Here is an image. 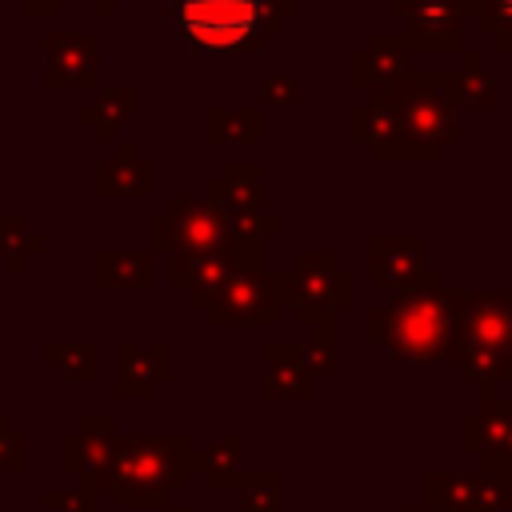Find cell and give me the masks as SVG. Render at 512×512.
<instances>
[{
	"mask_svg": "<svg viewBox=\"0 0 512 512\" xmlns=\"http://www.w3.org/2000/svg\"><path fill=\"white\" fill-rule=\"evenodd\" d=\"M116 4H120V0H96V12H100V16H112Z\"/></svg>",
	"mask_w": 512,
	"mask_h": 512,
	"instance_id": "obj_36",
	"label": "cell"
},
{
	"mask_svg": "<svg viewBox=\"0 0 512 512\" xmlns=\"http://www.w3.org/2000/svg\"><path fill=\"white\" fill-rule=\"evenodd\" d=\"M264 120H260V108H224V104H212L204 112V136L216 140V144H260V132Z\"/></svg>",
	"mask_w": 512,
	"mask_h": 512,
	"instance_id": "obj_24",
	"label": "cell"
},
{
	"mask_svg": "<svg viewBox=\"0 0 512 512\" xmlns=\"http://www.w3.org/2000/svg\"><path fill=\"white\" fill-rule=\"evenodd\" d=\"M244 268H260V240H252V236L240 232V240L232 248L172 260V288H180L188 296V304L204 312L220 296V288L236 272H244Z\"/></svg>",
	"mask_w": 512,
	"mask_h": 512,
	"instance_id": "obj_10",
	"label": "cell"
},
{
	"mask_svg": "<svg viewBox=\"0 0 512 512\" xmlns=\"http://www.w3.org/2000/svg\"><path fill=\"white\" fill-rule=\"evenodd\" d=\"M236 240L240 232L208 200H172L168 212L152 220V248L168 252L172 260L220 252V248H232Z\"/></svg>",
	"mask_w": 512,
	"mask_h": 512,
	"instance_id": "obj_6",
	"label": "cell"
},
{
	"mask_svg": "<svg viewBox=\"0 0 512 512\" xmlns=\"http://www.w3.org/2000/svg\"><path fill=\"white\" fill-rule=\"evenodd\" d=\"M436 268H428L424 236H372V284L384 292H412Z\"/></svg>",
	"mask_w": 512,
	"mask_h": 512,
	"instance_id": "obj_14",
	"label": "cell"
},
{
	"mask_svg": "<svg viewBox=\"0 0 512 512\" xmlns=\"http://www.w3.org/2000/svg\"><path fill=\"white\" fill-rule=\"evenodd\" d=\"M424 508L436 512H508L512 480L472 468H436L424 476Z\"/></svg>",
	"mask_w": 512,
	"mask_h": 512,
	"instance_id": "obj_8",
	"label": "cell"
},
{
	"mask_svg": "<svg viewBox=\"0 0 512 512\" xmlns=\"http://www.w3.org/2000/svg\"><path fill=\"white\" fill-rule=\"evenodd\" d=\"M152 280L156 268L148 252H100L96 260V284L108 292H144Z\"/></svg>",
	"mask_w": 512,
	"mask_h": 512,
	"instance_id": "obj_21",
	"label": "cell"
},
{
	"mask_svg": "<svg viewBox=\"0 0 512 512\" xmlns=\"http://www.w3.org/2000/svg\"><path fill=\"white\" fill-rule=\"evenodd\" d=\"M460 448L480 472L512 480V392H480V408L460 420Z\"/></svg>",
	"mask_w": 512,
	"mask_h": 512,
	"instance_id": "obj_9",
	"label": "cell"
},
{
	"mask_svg": "<svg viewBox=\"0 0 512 512\" xmlns=\"http://www.w3.org/2000/svg\"><path fill=\"white\" fill-rule=\"evenodd\" d=\"M40 356H44V364H52L72 384H80V380L88 384L100 376V348L92 340H48L40 348Z\"/></svg>",
	"mask_w": 512,
	"mask_h": 512,
	"instance_id": "obj_25",
	"label": "cell"
},
{
	"mask_svg": "<svg viewBox=\"0 0 512 512\" xmlns=\"http://www.w3.org/2000/svg\"><path fill=\"white\" fill-rule=\"evenodd\" d=\"M300 360H304V368H308L316 380L328 376V372L336 368V340H332V328L312 332V336L300 344Z\"/></svg>",
	"mask_w": 512,
	"mask_h": 512,
	"instance_id": "obj_32",
	"label": "cell"
},
{
	"mask_svg": "<svg viewBox=\"0 0 512 512\" xmlns=\"http://www.w3.org/2000/svg\"><path fill=\"white\" fill-rule=\"evenodd\" d=\"M236 496L240 512H280V472H244Z\"/></svg>",
	"mask_w": 512,
	"mask_h": 512,
	"instance_id": "obj_29",
	"label": "cell"
},
{
	"mask_svg": "<svg viewBox=\"0 0 512 512\" xmlns=\"http://www.w3.org/2000/svg\"><path fill=\"white\" fill-rule=\"evenodd\" d=\"M204 200L224 220H248L260 212V168L252 160H232L220 176L208 180Z\"/></svg>",
	"mask_w": 512,
	"mask_h": 512,
	"instance_id": "obj_18",
	"label": "cell"
},
{
	"mask_svg": "<svg viewBox=\"0 0 512 512\" xmlns=\"http://www.w3.org/2000/svg\"><path fill=\"white\" fill-rule=\"evenodd\" d=\"M272 288L280 304H320V308H348L356 300V276L340 268L328 252H304L288 272H272Z\"/></svg>",
	"mask_w": 512,
	"mask_h": 512,
	"instance_id": "obj_7",
	"label": "cell"
},
{
	"mask_svg": "<svg viewBox=\"0 0 512 512\" xmlns=\"http://www.w3.org/2000/svg\"><path fill=\"white\" fill-rule=\"evenodd\" d=\"M352 136L360 144H368L372 152H380L384 144H392L400 136V120H396L388 92H368V100L352 108Z\"/></svg>",
	"mask_w": 512,
	"mask_h": 512,
	"instance_id": "obj_23",
	"label": "cell"
},
{
	"mask_svg": "<svg viewBox=\"0 0 512 512\" xmlns=\"http://www.w3.org/2000/svg\"><path fill=\"white\" fill-rule=\"evenodd\" d=\"M196 472H204V480L212 488H228L236 492L244 468V436H216L196 452Z\"/></svg>",
	"mask_w": 512,
	"mask_h": 512,
	"instance_id": "obj_22",
	"label": "cell"
},
{
	"mask_svg": "<svg viewBox=\"0 0 512 512\" xmlns=\"http://www.w3.org/2000/svg\"><path fill=\"white\" fill-rule=\"evenodd\" d=\"M500 384H512V356H508V368H504V380Z\"/></svg>",
	"mask_w": 512,
	"mask_h": 512,
	"instance_id": "obj_37",
	"label": "cell"
},
{
	"mask_svg": "<svg viewBox=\"0 0 512 512\" xmlns=\"http://www.w3.org/2000/svg\"><path fill=\"white\" fill-rule=\"evenodd\" d=\"M196 476V452L188 436H120L104 480V492L120 508H172Z\"/></svg>",
	"mask_w": 512,
	"mask_h": 512,
	"instance_id": "obj_2",
	"label": "cell"
},
{
	"mask_svg": "<svg viewBox=\"0 0 512 512\" xmlns=\"http://www.w3.org/2000/svg\"><path fill=\"white\" fill-rule=\"evenodd\" d=\"M392 108L400 120V132L432 152H444L448 144L460 140V120H456V80L452 72H404L392 88Z\"/></svg>",
	"mask_w": 512,
	"mask_h": 512,
	"instance_id": "obj_5",
	"label": "cell"
},
{
	"mask_svg": "<svg viewBox=\"0 0 512 512\" xmlns=\"http://www.w3.org/2000/svg\"><path fill=\"white\" fill-rule=\"evenodd\" d=\"M132 108H136V92L132 88H108V92L96 96V104L80 108L76 116H80V124H92L96 128V140L100 144H108L116 136V128L128 124Z\"/></svg>",
	"mask_w": 512,
	"mask_h": 512,
	"instance_id": "obj_26",
	"label": "cell"
},
{
	"mask_svg": "<svg viewBox=\"0 0 512 512\" xmlns=\"http://www.w3.org/2000/svg\"><path fill=\"white\" fill-rule=\"evenodd\" d=\"M464 16H476L480 32L492 36L500 52H512V0H464Z\"/></svg>",
	"mask_w": 512,
	"mask_h": 512,
	"instance_id": "obj_28",
	"label": "cell"
},
{
	"mask_svg": "<svg viewBox=\"0 0 512 512\" xmlns=\"http://www.w3.org/2000/svg\"><path fill=\"white\" fill-rule=\"evenodd\" d=\"M452 332H456V288H444V272H432L420 288L396 292L388 304L372 312L368 336L392 360L408 364H452Z\"/></svg>",
	"mask_w": 512,
	"mask_h": 512,
	"instance_id": "obj_1",
	"label": "cell"
},
{
	"mask_svg": "<svg viewBox=\"0 0 512 512\" xmlns=\"http://www.w3.org/2000/svg\"><path fill=\"white\" fill-rule=\"evenodd\" d=\"M24 468H28V440L12 432L8 420L0 416V472H24Z\"/></svg>",
	"mask_w": 512,
	"mask_h": 512,
	"instance_id": "obj_33",
	"label": "cell"
},
{
	"mask_svg": "<svg viewBox=\"0 0 512 512\" xmlns=\"http://www.w3.org/2000/svg\"><path fill=\"white\" fill-rule=\"evenodd\" d=\"M392 512H428V508H408V504H400V508H392Z\"/></svg>",
	"mask_w": 512,
	"mask_h": 512,
	"instance_id": "obj_38",
	"label": "cell"
},
{
	"mask_svg": "<svg viewBox=\"0 0 512 512\" xmlns=\"http://www.w3.org/2000/svg\"><path fill=\"white\" fill-rule=\"evenodd\" d=\"M116 440L120 428L112 416H84L64 440H60V468L72 472L76 480L92 484L96 492H104L112 456H116Z\"/></svg>",
	"mask_w": 512,
	"mask_h": 512,
	"instance_id": "obj_13",
	"label": "cell"
},
{
	"mask_svg": "<svg viewBox=\"0 0 512 512\" xmlns=\"http://www.w3.org/2000/svg\"><path fill=\"white\" fill-rule=\"evenodd\" d=\"M152 188H156V168L140 160L132 144H116L112 156L100 160L96 168V192L104 200H140L152 196Z\"/></svg>",
	"mask_w": 512,
	"mask_h": 512,
	"instance_id": "obj_19",
	"label": "cell"
},
{
	"mask_svg": "<svg viewBox=\"0 0 512 512\" xmlns=\"http://www.w3.org/2000/svg\"><path fill=\"white\" fill-rule=\"evenodd\" d=\"M296 0H172V32L196 52L260 48Z\"/></svg>",
	"mask_w": 512,
	"mask_h": 512,
	"instance_id": "obj_3",
	"label": "cell"
},
{
	"mask_svg": "<svg viewBox=\"0 0 512 512\" xmlns=\"http://www.w3.org/2000/svg\"><path fill=\"white\" fill-rule=\"evenodd\" d=\"M44 56H48V68H44V88H96V76H100V48H96V36L88 32H52L44 36Z\"/></svg>",
	"mask_w": 512,
	"mask_h": 512,
	"instance_id": "obj_15",
	"label": "cell"
},
{
	"mask_svg": "<svg viewBox=\"0 0 512 512\" xmlns=\"http://www.w3.org/2000/svg\"><path fill=\"white\" fill-rule=\"evenodd\" d=\"M408 72V48L400 36H372L352 60V84L360 92H388Z\"/></svg>",
	"mask_w": 512,
	"mask_h": 512,
	"instance_id": "obj_20",
	"label": "cell"
},
{
	"mask_svg": "<svg viewBox=\"0 0 512 512\" xmlns=\"http://www.w3.org/2000/svg\"><path fill=\"white\" fill-rule=\"evenodd\" d=\"M28 16H56L60 12V0H20Z\"/></svg>",
	"mask_w": 512,
	"mask_h": 512,
	"instance_id": "obj_35",
	"label": "cell"
},
{
	"mask_svg": "<svg viewBox=\"0 0 512 512\" xmlns=\"http://www.w3.org/2000/svg\"><path fill=\"white\" fill-rule=\"evenodd\" d=\"M44 240L36 232H28V224L20 216H0V256H4V268H24L32 252H40Z\"/></svg>",
	"mask_w": 512,
	"mask_h": 512,
	"instance_id": "obj_30",
	"label": "cell"
},
{
	"mask_svg": "<svg viewBox=\"0 0 512 512\" xmlns=\"http://www.w3.org/2000/svg\"><path fill=\"white\" fill-rule=\"evenodd\" d=\"M168 512H196V508H184V504H180V508H168Z\"/></svg>",
	"mask_w": 512,
	"mask_h": 512,
	"instance_id": "obj_39",
	"label": "cell"
},
{
	"mask_svg": "<svg viewBox=\"0 0 512 512\" xmlns=\"http://www.w3.org/2000/svg\"><path fill=\"white\" fill-rule=\"evenodd\" d=\"M260 100L272 104V108H292V104L300 100V80L288 76V72H272V76H264Z\"/></svg>",
	"mask_w": 512,
	"mask_h": 512,
	"instance_id": "obj_34",
	"label": "cell"
},
{
	"mask_svg": "<svg viewBox=\"0 0 512 512\" xmlns=\"http://www.w3.org/2000/svg\"><path fill=\"white\" fill-rule=\"evenodd\" d=\"M116 364H120V376H116V396L120 400H144L152 396L168 372H172V356H168V344H128L120 340L116 344Z\"/></svg>",
	"mask_w": 512,
	"mask_h": 512,
	"instance_id": "obj_16",
	"label": "cell"
},
{
	"mask_svg": "<svg viewBox=\"0 0 512 512\" xmlns=\"http://www.w3.org/2000/svg\"><path fill=\"white\" fill-rule=\"evenodd\" d=\"M40 504L48 512H100V496L84 480H76L72 488H44L40 492Z\"/></svg>",
	"mask_w": 512,
	"mask_h": 512,
	"instance_id": "obj_31",
	"label": "cell"
},
{
	"mask_svg": "<svg viewBox=\"0 0 512 512\" xmlns=\"http://www.w3.org/2000/svg\"><path fill=\"white\" fill-rule=\"evenodd\" d=\"M392 16H404L408 52H460L464 0H388Z\"/></svg>",
	"mask_w": 512,
	"mask_h": 512,
	"instance_id": "obj_11",
	"label": "cell"
},
{
	"mask_svg": "<svg viewBox=\"0 0 512 512\" xmlns=\"http://www.w3.org/2000/svg\"><path fill=\"white\" fill-rule=\"evenodd\" d=\"M264 360V384L260 392L268 400H312L316 396V376L300 360V344L288 340H268L260 348Z\"/></svg>",
	"mask_w": 512,
	"mask_h": 512,
	"instance_id": "obj_17",
	"label": "cell"
},
{
	"mask_svg": "<svg viewBox=\"0 0 512 512\" xmlns=\"http://www.w3.org/2000/svg\"><path fill=\"white\" fill-rule=\"evenodd\" d=\"M512 356V292H456L452 364L480 392H500Z\"/></svg>",
	"mask_w": 512,
	"mask_h": 512,
	"instance_id": "obj_4",
	"label": "cell"
},
{
	"mask_svg": "<svg viewBox=\"0 0 512 512\" xmlns=\"http://www.w3.org/2000/svg\"><path fill=\"white\" fill-rule=\"evenodd\" d=\"M280 308L284 304L272 288V272L244 268L220 288V296L204 308V316L208 324H276Z\"/></svg>",
	"mask_w": 512,
	"mask_h": 512,
	"instance_id": "obj_12",
	"label": "cell"
},
{
	"mask_svg": "<svg viewBox=\"0 0 512 512\" xmlns=\"http://www.w3.org/2000/svg\"><path fill=\"white\" fill-rule=\"evenodd\" d=\"M452 80H456V104H468V108H496L500 104V88L476 52H460Z\"/></svg>",
	"mask_w": 512,
	"mask_h": 512,
	"instance_id": "obj_27",
	"label": "cell"
}]
</instances>
